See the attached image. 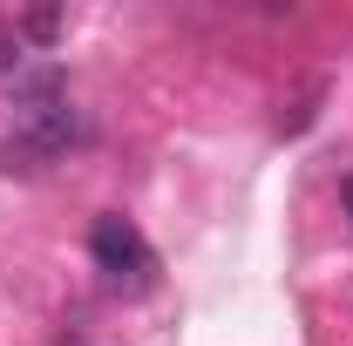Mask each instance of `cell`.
Listing matches in <instances>:
<instances>
[{
	"mask_svg": "<svg viewBox=\"0 0 353 346\" xmlns=\"http://www.w3.org/2000/svg\"><path fill=\"white\" fill-rule=\"evenodd\" d=\"M88 258H95V272H102L116 292H150V285H157V252H150V238L136 231L130 217H116V211H102L88 224Z\"/></svg>",
	"mask_w": 353,
	"mask_h": 346,
	"instance_id": "1",
	"label": "cell"
},
{
	"mask_svg": "<svg viewBox=\"0 0 353 346\" xmlns=\"http://www.w3.org/2000/svg\"><path fill=\"white\" fill-rule=\"evenodd\" d=\"M82 136H88L82 109H68V102H54V109H34V116H21L14 143H0V170L34 176V170H48V163H61V156H68Z\"/></svg>",
	"mask_w": 353,
	"mask_h": 346,
	"instance_id": "2",
	"label": "cell"
},
{
	"mask_svg": "<svg viewBox=\"0 0 353 346\" xmlns=\"http://www.w3.org/2000/svg\"><path fill=\"white\" fill-rule=\"evenodd\" d=\"M14 28H21V41L54 48V41H61V7H28V14L14 21Z\"/></svg>",
	"mask_w": 353,
	"mask_h": 346,
	"instance_id": "3",
	"label": "cell"
},
{
	"mask_svg": "<svg viewBox=\"0 0 353 346\" xmlns=\"http://www.w3.org/2000/svg\"><path fill=\"white\" fill-rule=\"evenodd\" d=\"M21 54H28L21 28H14V21H0V75H21Z\"/></svg>",
	"mask_w": 353,
	"mask_h": 346,
	"instance_id": "4",
	"label": "cell"
},
{
	"mask_svg": "<svg viewBox=\"0 0 353 346\" xmlns=\"http://www.w3.org/2000/svg\"><path fill=\"white\" fill-rule=\"evenodd\" d=\"M340 204H347V217H353V170L340 176Z\"/></svg>",
	"mask_w": 353,
	"mask_h": 346,
	"instance_id": "5",
	"label": "cell"
},
{
	"mask_svg": "<svg viewBox=\"0 0 353 346\" xmlns=\"http://www.w3.org/2000/svg\"><path fill=\"white\" fill-rule=\"evenodd\" d=\"M61 346H88V340H61Z\"/></svg>",
	"mask_w": 353,
	"mask_h": 346,
	"instance_id": "6",
	"label": "cell"
}]
</instances>
